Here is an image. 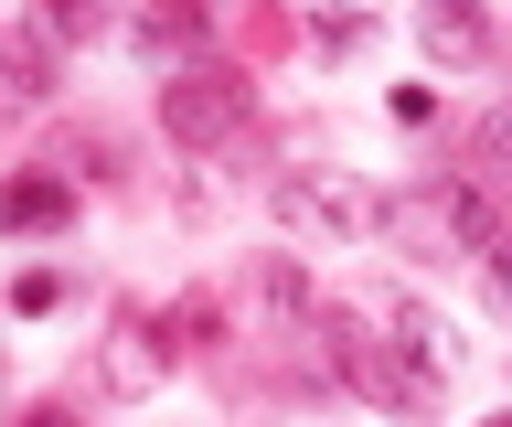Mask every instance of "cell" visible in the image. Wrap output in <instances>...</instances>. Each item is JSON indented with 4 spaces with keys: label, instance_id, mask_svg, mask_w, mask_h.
I'll return each instance as SVG.
<instances>
[{
    "label": "cell",
    "instance_id": "7",
    "mask_svg": "<svg viewBox=\"0 0 512 427\" xmlns=\"http://www.w3.org/2000/svg\"><path fill=\"white\" fill-rule=\"evenodd\" d=\"M416 54L448 75H480L491 65V11L480 0H416Z\"/></svg>",
    "mask_w": 512,
    "mask_h": 427
},
{
    "label": "cell",
    "instance_id": "16",
    "mask_svg": "<svg viewBox=\"0 0 512 427\" xmlns=\"http://www.w3.org/2000/svg\"><path fill=\"white\" fill-rule=\"evenodd\" d=\"M374 33V22H363V11H320V43H331V54H352V43Z\"/></svg>",
    "mask_w": 512,
    "mask_h": 427
},
{
    "label": "cell",
    "instance_id": "11",
    "mask_svg": "<svg viewBox=\"0 0 512 427\" xmlns=\"http://www.w3.org/2000/svg\"><path fill=\"white\" fill-rule=\"evenodd\" d=\"M64 214H75V182H54V171H32V182H11V193H0V225H32V235H54Z\"/></svg>",
    "mask_w": 512,
    "mask_h": 427
},
{
    "label": "cell",
    "instance_id": "9",
    "mask_svg": "<svg viewBox=\"0 0 512 427\" xmlns=\"http://www.w3.org/2000/svg\"><path fill=\"white\" fill-rule=\"evenodd\" d=\"M203 33H214V11H203V0H150L128 43H139L150 65H192V54H203Z\"/></svg>",
    "mask_w": 512,
    "mask_h": 427
},
{
    "label": "cell",
    "instance_id": "18",
    "mask_svg": "<svg viewBox=\"0 0 512 427\" xmlns=\"http://www.w3.org/2000/svg\"><path fill=\"white\" fill-rule=\"evenodd\" d=\"M480 427H512V406H502V417H480Z\"/></svg>",
    "mask_w": 512,
    "mask_h": 427
},
{
    "label": "cell",
    "instance_id": "6",
    "mask_svg": "<svg viewBox=\"0 0 512 427\" xmlns=\"http://www.w3.org/2000/svg\"><path fill=\"white\" fill-rule=\"evenodd\" d=\"M384 342H395V363H406V385L427 395V417H438V395L459 385V363H470V342L438 321V310H416V299H395L384 310Z\"/></svg>",
    "mask_w": 512,
    "mask_h": 427
},
{
    "label": "cell",
    "instance_id": "10",
    "mask_svg": "<svg viewBox=\"0 0 512 427\" xmlns=\"http://www.w3.org/2000/svg\"><path fill=\"white\" fill-rule=\"evenodd\" d=\"M0 97L11 107H54V33H0Z\"/></svg>",
    "mask_w": 512,
    "mask_h": 427
},
{
    "label": "cell",
    "instance_id": "12",
    "mask_svg": "<svg viewBox=\"0 0 512 427\" xmlns=\"http://www.w3.org/2000/svg\"><path fill=\"white\" fill-rule=\"evenodd\" d=\"M171 342H182V353H214V342H224V299L214 289H182V299H171Z\"/></svg>",
    "mask_w": 512,
    "mask_h": 427
},
{
    "label": "cell",
    "instance_id": "13",
    "mask_svg": "<svg viewBox=\"0 0 512 427\" xmlns=\"http://www.w3.org/2000/svg\"><path fill=\"white\" fill-rule=\"evenodd\" d=\"M32 22H43L54 43H96V33H107V11H96V0H32Z\"/></svg>",
    "mask_w": 512,
    "mask_h": 427
},
{
    "label": "cell",
    "instance_id": "2",
    "mask_svg": "<svg viewBox=\"0 0 512 427\" xmlns=\"http://www.w3.org/2000/svg\"><path fill=\"white\" fill-rule=\"evenodd\" d=\"M256 118V75L246 65H171V86H160V129L182 139V150H235Z\"/></svg>",
    "mask_w": 512,
    "mask_h": 427
},
{
    "label": "cell",
    "instance_id": "3",
    "mask_svg": "<svg viewBox=\"0 0 512 427\" xmlns=\"http://www.w3.org/2000/svg\"><path fill=\"white\" fill-rule=\"evenodd\" d=\"M171 353H182L171 321L139 310V299H118V310H107V342H96V385L118 395V406H150V395L171 385Z\"/></svg>",
    "mask_w": 512,
    "mask_h": 427
},
{
    "label": "cell",
    "instance_id": "14",
    "mask_svg": "<svg viewBox=\"0 0 512 427\" xmlns=\"http://www.w3.org/2000/svg\"><path fill=\"white\" fill-rule=\"evenodd\" d=\"M480 278H491V310H502V321H512V225L491 235V246H480Z\"/></svg>",
    "mask_w": 512,
    "mask_h": 427
},
{
    "label": "cell",
    "instance_id": "4",
    "mask_svg": "<svg viewBox=\"0 0 512 427\" xmlns=\"http://www.w3.org/2000/svg\"><path fill=\"white\" fill-rule=\"evenodd\" d=\"M310 342H320V363H331L352 395H374V406H395V417H427V395L406 385V363H395V342H384L374 321H352V310H320Z\"/></svg>",
    "mask_w": 512,
    "mask_h": 427
},
{
    "label": "cell",
    "instance_id": "15",
    "mask_svg": "<svg viewBox=\"0 0 512 427\" xmlns=\"http://www.w3.org/2000/svg\"><path fill=\"white\" fill-rule=\"evenodd\" d=\"M480 171H502V182H512V97L491 107V129H480Z\"/></svg>",
    "mask_w": 512,
    "mask_h": 427
},
{
    "label": "cell",
    "instance_id": "5",
    "mask_svg": "<svg viewBox=\"0 0 512 427\" xmlns=\"http://www.w3.org/2000/svg\"><path fill=\"white\" fill-rule=\"evenodd\" d=\"M267 203H278L288 235H331V246H352V235L374 225L363 182H342V171H278V182H267Z\"/></svg>",
    "mask_w": 512,
    "mask_h": 427
},
{
    "label": "cell",
    "instance_id": "17",
    "mask_svg": "<svg viewBox=\"0 0 512 427\" xmlns=\"http://www.w3.org/2000/svg\"><path fill=\"white\" fill-rule=\"evenodd\" d=\"M11 427H86V417H75V406H22Z\"/></svg>",
    "mask_w": 512,
    "mask_h": 427
},
{
    "label": "cell",
    "instance_id": "8",
    "mask_svg": "<svg viewBox=\"0 0 512 427\" xmlns=\"http://www.w3.org/2000/svg\"><path fill=\"white\" fill-rule=\"evenodd\" d=\"M246 289H256V310H267L278 331H299V342H310V331H320V310H331V299H320V278L288 257V246H267V257L246 267Z\"/></svg>",
    "mask_w": 512,
    "mask_h": 427
},
{
    "label": "cell",
    "instance_id": "1",
    "mask_svg": "<svg viewBox=\"0 0 512 427\" xmlns=\"http://www.w3.org/2000/svg\"><path fill=\"white\" fill-rule=\"evenodd\" d=\"M374 225H384V246L416 257V267H470L480 246L502 235V203L480 193L470 171H438V182H416V193H384Z\"/></svg>",
    "mask_w": 512,
    "mask_h": 427
}]
</instances>
